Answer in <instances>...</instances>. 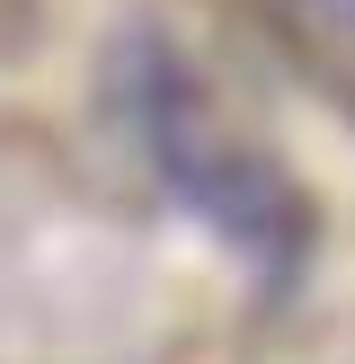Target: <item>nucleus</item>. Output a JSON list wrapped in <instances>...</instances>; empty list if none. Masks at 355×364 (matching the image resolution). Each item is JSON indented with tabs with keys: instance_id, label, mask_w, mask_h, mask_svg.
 I'll return each instance as SVG.
<instances>
[{
	"instance_id": "nucleus-1",
	"label": "nucleus",
	"mask_w": 355,
	"mask_h": 364,
	"mask_svg": "<svg viewBox=\"0 0 355 364\" xmlns=\"http://www.w3.org/2000/svg\"><path fill=\"white\" fill-rule=\"evenodd\" d=\"M124 116H133L151 169L169 178V196L195 213V223H213L240 258L275 267V276L302 258V240H311L302 187L204 98V80H195L169 45H151V36L124 45Z\"/></svg>"
},
{
	"instance_id": "nucleus-2",
	"label": "nucleus",
	"mask_w": 355,
	"mask_h": 364,
	"mask_svg": "<svg viewBox=\"0 0 355 364\" xmlns=\"http://www.w3.org/2000/svg\"><path fill=\"white\" fill-rule=\"evenodd\" d=\"M320 18H337V27H355V0H311Z\"/></svg>"
}]
</instances>
